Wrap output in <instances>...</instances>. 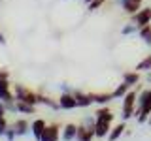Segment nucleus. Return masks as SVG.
I'll list each match as a JSON object with an SVG mask.
<instances>
[{"instance_id": "dca6fc26", "label": "nucleus", "mask_w": 151, "mask_h": 141, "mask_svg": "<svg viewBox=\"0 0 151 141\" xmlns=\"http://www.w3.org/2000/svg\"><path fill=\"white\" fill-rule=\"evenodd\" d=\"M149 70H151V55H147L136 64V72H149Z\"/></svg>"}, {"instance_id": "aec40b11", "label": "nucleus", "mask_w": 151, "mask_h": 141, "mask_svg": "<svg viewBox=\"0 0 151 141\" xmlns=\"http://www.w3.org/2000/svg\"><path fill=\"white\" fill-rule=\"evenodd\" d=\"M91 96H93V102L96 103H108L110 100H113L111 94H91Z\"/></svg>"}, {"instance_id": "412c9836", "label": "nucleus", "mask_w": 151, "mask_h": 141, "mask_svg": "<svg viewBox=\"0 0 151 141\" xmlns=\"http://www.w3.org/2000/svg\"><path fill=\"white\" fill-rule=\"evenodd\" d=\"M13 132H17V134H25V132H27V122L25 120H17L15 126H13Z\"/></svg>"}, {"instance_id": "f03ea898", "label": "nucleus", "mask_w": 151, "mask_h": 141, "mask_svg": "<svg viewBox=\"0 0 151 141\" xmlns=\"http://www.w3.org/2000/svg\"><path fill=\"white\" fill-rule=\"evenodd\" d=\"M130 17H132L130 21L138 28H142V26H145V25L151 23V8H142L140 11H136L134 15H130Z\"/></svg>"}, {"instance_id": "a211bd4d", "label": "nucleus", "mask_w": 151, "mask_h": 141, "mask_svg": "<svg viewBox=\"0 0 151 141\" xmlns=\"http://www.w3.org/2000/svg\"><path fill=\"white\" fill-rule=\"evenodd\" d=\"M96 120H113V115H111V111L108 109V107H102V109H98L96 111Z\"/></svg>"}, {"instance_id": "4be33fe9", "label": "nucleus", "mask_w": 151, "mask_h": 141, "mask_svg": "<svg viewBox=\"0 0 151 141\" xmlns=\"http://www.w3.org/2000/svg\"><path fill=\"white\" fill-rule=\"evenodd\" d=\"M104 2H106V0H91V2H89L87 4V6H89V9H91V11H93V9H96V8H100L102 6V4Z\"/></svg>"}, {"instance_id": "7ed1b4c3", "label": "nucleus", "mask_w": 151, "mask_h": 141, "mask_svg": "<svg viewBox=\"0 0 151 141\" xmlns=\"http://www.w3.org/2000/svg\"><path fill=\"white\" fill-rule=\"evenodd\" d=\"M15 94H17V100L19 102H25V103H36V102H40V96H36V94H32L28 88L25 87H15Z\"/></svg>"}, {"instance_id": "1a4fd4ad", "label": "nucleus", "mask_w": 151, "mask_h": 141, "mask_svg": "<svg viewBox=\"0 0 151 141\" xmlns=\"http://www.w3.org/2000/svg\"><path fill=\"white\" fill-rule=\"evenodd\" d=\"M12 92H9V85H8V79H0V100L4 102H12Z\"/></svg>"}, {"instance_id": "0eeeda50", "label": "nucleus", "mask_w": 151, "mask_h": 141, "mask_svg": "<svg viewBox=\"0 0 151 141\" xmlns=\"http://www.w3.org/2000/svg\"><path fill=\"white\" fill-rule=\"evenodd\" d=\"M94 137V128H87V126H79L76 141H91Z\"/></svg>"}, {"instance_id": "2eb2a0df", "label": "nucleus", "mask_w": 151, "mask_h": 141, "mask_svg": "<svg viewBox=\"0 0 151 141\" xmlns=\"http://www.w3.org/2000/svg\"><path fill=\"white\" fill-rule=\"evenodd\" d=\"M129 90H130V85H129V83H125V81H123V83L119 85V87H117V88H115V90H113V92H111V96H113V98H125V94H127V92H129Z\"/></svg>"}, {"instance_id": "c85d7f7f", "label": "nucleus", "mask_w": 151, "mask_h": 141, "mask_svg": "<svg viewBox=\"0 0 151 141\" xmlns=\"http://www.w3.org/2000/svg\"><path fill=\"white\" fill-rule=\"evenodd\" d=\"M147 122H149V124H151V117H149V119H147Z\"/></svg>"}, {"instance_id": "f3484780", "label": "nucleus", "mask_w": 151, "mask_h": 141, "mask_svg": "<svg viewBox=\"0 0 151 141\" xmlns=\"http://www.w3.org/2000/svg\"><path fill=\"white\" fill-rule=\"evenodd\" d=\"M123 130H125V124H117L115 128H111V132L108 134V141H117L119 135L123 134Z\"/></svg>"}, {"instance_id": "a878e982", "label": "nucleus", "mask_w": 151, "mask_h": 141, "mask_svg": "<svg viewBox=\"0 0 151 141\" xmlns=\"http://www.w3.org/2000/svg\"><path fill=\"white\" fill-rule=\"evenodd\" d=\"M0 79H8V73L6 72H0Z\"/></svg>"}, {"instance_id": "4468645a", "label": "nucleus", "mask_w": 151, "mask_h": 141, "mask_svg": "<svg viewBox=\"0 0 151 141\" xmlns=\"http://www.w3.org/2000/svg\"><path fill=\"white\" fill-rule=\"evenodd\" d=\"M45 122L44 120H34V124H32V132H34V137L36 139H42V135H44L45 132Z\"/></svg>"}, {"instance_id": "423d86ee", "label": "nucleus", "mask_w": 151, "mask_h": 141, "mask_svg": "<svg viewBox=\"0 0 151 141\" xmlns=\"http://www.w3.org/2000/svg\"><path fill=\"white\" fill-rule=\"evenodd\" d=\"M142 2L144 0H127L125 4H123V9H125V13H129V15H134L136 11H140L142 9Z\"/></svg>"}, {"instance_id": "39448f33", "label": "nucleus", "mask_w": 151, "mask_h": 141, "mask_svg": "<svg viewBox=\"0 0 151 141\" xmlns=\"http://www.w3.org/2000/svg\"><path fill=\"white\" fill-rule=\"evenodd\" d=\"M110 120H96L94 122V135L96 137H106L110 134Z\"/></svg>"}, {"instance_id": "393cba45", "label": "nucleus", "mask_w": 151, "mask_h": 141, "mask_svg": "<svg viewBox=\"0 0 151 141\" xmlns=\"http://www.w3.org/2000/svg\"><path fill=\"white\" fill-rule=\"evenodd\" d=\"M145 81H147V83L151 85V70H149V72H147V75H145Z\"/></svg>"}, {"instance_id": "6ab92c4d", "label": "nucleus", "mask_w": 151, "mask_h": 141, "mask_svg": "<svg viewBox=\"0 0 151 141\" xmlns=\"http://www.w3.org/2000/svg\"><path fill=\"white\" fill-rule=\"evenodd\" d=\"M136 32H138V26H136L132 21L129 23V25H125V26L121 28V34L123 36H130V34H136Z\"/></svg>"}, {"instance_id": "5701e85b", "label": "nucleus", "mask_w": 151, "mask_h": 141, "mask_svg": "<svg viewBox=\"0 0 151 141\" xmlns=\"http://www.w3.org/2000/svg\"><path fill=\"white\" fill-rule=\"evenodd\" d=\"M6 132V122H4V107L0 105V134Z\"/></svg>"}, {"instance_id": "9d476101", "label": "nucleus", "mask_w": 151, "mask_h": 141, "mask_svg": "<svg viewBox=\"0 0 151 141\" xmlns=\"http://www.w3.org/2000/svg\"><path fill=\"white\" fill-rule=\"evenodd\" d=\"M76 100H78V107H89L93 103V96L91 94H83V92H74Z\"/></svg>"}, {"instance_id": "b1692460", "label": "nucleus", "mask_w": 151, "mask_h": 141, "mask_svg": "<svg viewBox=\"0 0 151 141\" xmlns=\"http://www.w3.org/2000/svg\"><path fill=\"white\" fill-rule=\"evenodd\" d=\"M19 109H21V111H25V113H30L32 111V105H30V103H28V105H23V103H19Z\"/></svg>"}, {"instance_id": "20e7f679", "label": "nucleus", "mask_w": 151, "mask_h": 141, "mask_svg": "<svg viewBox=\"0 0 151 141\" xmlns=\"http://www.w3.org/2000/svg\"><path fill=\"white\" fill-rule=\"evenodd\" d=\"M59 105L63 107V109H74V107H78V100H76L74 94L64 92L63 96H60V100H59Z\"/></svg>"}, {"instance_id": "ddd939ff", "label": "nucleus", "mask_w": 151, "mask_h": 141, "mask_svg": "<svg viewBox=\"0 0 151 141\" xmlns=\"http://www.w3.org/2000/svg\"><path fill=\"white\" fill-rule=\"evenodd\" d=\"M123 81L129 83L130 87H134V85H138V81H140V73L138 72H125L123 73Z\"/></svg>"}, {"instance_id": "f8f14e48", "label": "nucleus", "mask_w": 151, "mask_h": 141, "mask_svg": "<svg viewBox=\"0 0 151 141\" xmlns=\"http://www.w3.org/2000/svg\"><path fill=\"white\" fill-rule=\"evenodd\" d=\"M138 36H140V40H144L145 45L151 47V25H145V26L138 28Z\"/></svg>"}, {"instance_id": "f257e3e1", "label": "nucleus", "mask_w": 151, "mask_h": 141, "mask_svg": "<svg viewBox=\"0 0 151 141\" xmlns=\"http://www.w3.org/2000/svg\"><path fill=\"white\" fill-rule=\"evenodd\" d=\"M136 100H138V92L129 90L123 98V120H129L130 117L136 115Z\"/></svg>"}, {"instance_id": "6e6552de", "label": "nucleus", "mask_w": 151, "mask_h": 141, "mask_svg": "<svg viewBox=\"0 0 151 141\" xmlns=\"http://www.w3.org/2000/svg\"><path fill=\"white\" fill-rule=\"evenodd\" d=\"M57 139H59V126L51 124V126L45 128V132H44V135H42L40 141H57Z\"/></svg>"}, {"instance_id": "bb28decb", "label": "nucleus", "mask_w": 151, "mask_h": 141, "mask_svg": "<svg viewBox=\"0 0 151 141\" xmlns=\"http://www.w3.org/2000/svg\"><path fill=\"white\" fill-rule=\"evenodd\" d=\"M125 2H127V0H115V4H117V6H123Z\"/></svg>"}, {"instance_id": "9b49d317", "label": "nucleus", "mask_w": 151, "mask_h": 141, "mask_svg": "<svg viewBox=\"0 0 151 141\" xmlns=\"http://www.w3.org/2000/svg\"><path fill=\"white\" fill-rule=\"evenodd\" d=\"M76 135H78V126L76 124H66L64 132H63V139L64 141H74Z\"/></svg>"}, {"instance_id": "cd10ccee", "label": "nucleus", "mask_w": 151, "mask_h": 141, "mask_svg": "<svg viewBox=\"0 0 151 141\" xmlns=\"http://www.w3.org/2000/svg\"><path fill=\"white\" fill-rule=\"evenodd\" d=\"M0 43H6V40H4V36L0 34Z\"/></svg>"}]
</instances>
